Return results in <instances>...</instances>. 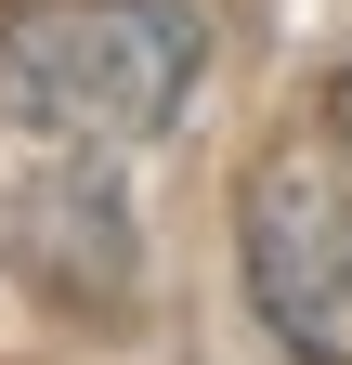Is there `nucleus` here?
<instances>
[{"label": "nucleus", "mask_w": 352, "mask_h": 365, "mask_svg": "<svg viewBox=\"0 0 352 365\" xmlns=\"http://www.w3.org/2000/svg\"><path fill=\"white\" fill-rule=\"evenodd\" d=\"M209 26L183 0H0V91L26 130L66 144H144L196 105Z\"/></svg>", "instance_id": "f257e3e1"}, {"label": "nucleus", "mask_w": 352, "mask_h": 365, "mask_svg": "<svg viewBox=\"0 0 352 365\" xmlns=\"http://www.w3.org/2000/svg\"><path fill=\"white\" fill-rule=\"evenodd\" d=\"M235 261L248 300L300 365H352V170L339 157H261L235 196Z\"/></svg>", "instance_id": "f03ea898"}, {"label": "nucleus", "mask_w": 352, "mask_h": 365, "mask_svg": "<svg viewBox=\"0 0 352 365\" xmlns=\"http://www.w3.org/2000/svg\"><path fill=\"white\" fill-rule=\"evenodd\" d=\"M326 118H339V130H352V66H339V78H326Z\"/></svg>", "instance_id": "7ed1b4c3"}]
</instances>
